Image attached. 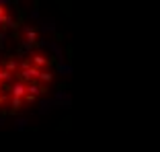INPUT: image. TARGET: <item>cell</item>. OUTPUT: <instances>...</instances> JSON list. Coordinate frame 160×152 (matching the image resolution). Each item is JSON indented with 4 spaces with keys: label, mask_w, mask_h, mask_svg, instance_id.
Here are the masks:
<instances>
[{
    "label": "cell",
    "mask_w": 160,
    "mask_h": 152,
    "mask_svg": "<svg viewBox=\"0 0 160 152\" xmlns=\"http://www.w3.org/2000/svg\"><path fill=\"white\" fill-rule=\"evenodd\" d=\"M27 29H29L27 25L17 21V14L12 13V8H8L6 4H0V52L21 43V41L17 43H10V41L23 37Z\"/></svg>",
    "instance_id": "cell-2"
},
{
    "label": "cell",
    "mask_w": 160,
    "mask_h": 152,
    "mask_svg": "<svg viewBox=\"0 0 160 152\" xmlns=\"http://www.w3.org/2000/svg\"><path fill=\"white\" fill-rule=\"evenodd\" d=\"M56 60L31 37L0 52V115L37 105L56 82Z\"/></svg>",
    "instance_id": "cell-1"
}]
</instances>
